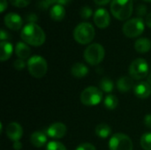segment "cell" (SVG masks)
<instances>
[{"label":"cell","mask_w":151,"mask_h":150,"mask_svg":"<svg viewBox=\"0 0 151 150\" xmlns=\"http://www.w3.org/2000/svg\"><path fill=\"white\" fill-rule=\"evenodd\" d=\"M104 104L105 108L108 110H111V111L115 110L119 105V99L116 95L109 94L104 99Z\"/></svg>","instance_id":"23"},{"label":"cell","mask_w":151,"mask_h":150,"mask_svg":"<svg viewBox=\"0 0 151 150\" xmlns=\"http://www.w3.org/2000/svg\"><path fill=\"white\" fill-rule=\"evenodd\" d=\"M133 88H134V79L130 76H123L119 78L117 81V88L121 93L128 92Z\"/></svg>","instance_id":"15"},{"label":"cell","mask_w":151,"mask_h":150,"mask_svg":"<svg viewBox=\"0 0 151 150\" xmlns=\"http://www.w3.org/2000/svg\"><path fill=\"white\" fill-rule=\"evenodd\" d=\"M80 14L82 19H89L92 15V9L88 6H83L81 9Z\"/></svg>","instance_id":"29"},{"label":"cell","mask_w":151,"mask_h":150,"mask_svg":"<svg viewBox=\"0 0 151 150\" xmlns=\"http://www.w3.org/2000/svg\"><path fill=\"white\" fill-rule=\"evenodd\" d=\"M95 133L97 137L102 139H106L111 134V128L109 125L102 123L96 126Z\"/></svg>","instance_id":"22"},{"label":"cell","mask_w":151,"mask_h":150,"mask_svg":"<svg viewBox=\"0 0 151 150\" xmlns=\"http://www.w3.org/2000/svg\"><path fill=\"white\" fill-rule=\"evenodd\" d=\"M31 50L26 42H19L15 46V54L20 59H27L29 57Z\"/></svg>","instance_id":"19"},{"label":"cell","mask_w":151,"mask_h":150,"mask_svg":"<svg viewBox=\"0 0 151 150\" xmlns=\"http://www.w3.org/2000/svg\"><path fill=\"white\" fill-rule=\"evenodd\" d=\"M111 0H94V2L96 4H99V5H104V4H107L108 3H110Z\"/></svg>","instance_id":"38"},{"label":"cell","mask_w":151,"mask_h":150,"mask_svg":"<svg viewBox=\"0 0 151 150\" xmlns=\"http://www.w3.org/2000/svg\"><path fill=\"white\" fill-rule=\"evenodd\" d=\"M104 48L99 43H92L88 45L84 50L83 57L85 61L90 65H99L104 58Z\"/></svg>","instance_id":"5"},{"label":"cell","mask_w":151,"mask_h":150,"mask_svg":"<svg viewBox=\"0 0 151 150\" xmlns=\"http://www.w3.org/2000/svg\"><path fill=\"white\" fill-rule=\"evenodd\" d=\"M12 148L14 150H20L22 149V144L21 142L19 141H14L12 143Z\"/></svg>","instance_id":"36"},{"label":"cell","mask_w":151,"mask_h":150,"mask_svg":"<svg viewBox=\"0 0 151 150\" xmlns=\"http://www.w3.org/2000/svg\"><path fill=\"white\" fill-rule=\"evenodd\" d=\"M27 65L29 73L36 79L42 78L48 71L47 61L42 57L38 55L29 57Z\"/></svg>","instance_id":"4"},{"label":"cell","mask_w":151,"mask_h":150,"mask_svg":"<svg viewBox=\"0 0 151 150\" xmlns=\"http://www.w3.org/2000/svg\"><path fill=\"white\" fill-rule=\"evenodd\" d=\"M145 2H151V0H144Z\"/></svg>","instance_id":"42"},{"label":"cell","mask_w":151,"mask_h":150,"mask_svg":"<svg viewBox=\"0 0 151 150\" xmlns=\"http://www.w3.org/2000/svg\"><path fill=\"white\" fill-rule=\"evenodd\" d=\"M133 0H112L111 4V11L119 20L129 19L133 13Z\"/></svg>","instance_id":"2"},{"label":"cell","mask_w":151,"mask_h":150,"mask_svg":"<svg viewBox=\"0 0 151 150\" xmlns=\"http://www.w3.org/2000/svg\"><path fill=\"white\" fill-rule=\"evenodd\" d=\"M145 29V23L142 18L128 19L123 26V33L128 38L140 36Z\"/></svg>","instance_id":"7"},{"label":"cell","mask_w":151,"mask_h":150,"mask_svg":"<svg viewBox=\"0 0 151 150\" xmlns=\"http://www.w3.org/2000/svg\"><path fill=\"white\" fill-rule=\"evenodd\" d=\"M1 12L4 11V10L7 8V0H1Z\"/></svg>","instance_id":"39"},{"label":"cell","mask_w":151,"mask_h":150,"mask_svg":"<svg viewBox=\"0 0 151 150\" xmlns=\"http://www.w3.org/2000/svg\"><path fill=\"white\" fill-rule=\"evenodd\" d=\"M148 82H149V84L151 86V73L149 75V77H148Z\"/></svg>","instance_id":"41"},{"label":"cell","mask_w":151,"mask_h":150,"mask_svg":"<svg viewBox=\"0 0 151 150\" xmlns=\"http://www.w3.org/2000/svg\"><path fill=\"white\" fill-rule=\"evenodd\" d=\"M4 25L11 30H19L22 27L23 25V20L21 19V17L14 12H9L7 14H5L4 19Z\"/></svg>","instance_id":"13"},{"label":"cell","mask_w":151,"mask_h":150,"mask_svg":"<svg viewBox=\"0 0 151 150\" xmlns=\"http://www.w3.org/2000/svg\"><path fill=\"white\" fill-rule=\"evenodd\" d=\"M21 39L28 45L39 47L46 40V35L42 28L36 23H27L23 27L20 33Z\"/></svg>","instance_id":"1"},{"label":"cell","mask_w":151,"mask_h":150,"mask_svg":"<svg viewBox=\"0 0 151 150\" xmlns=\"http://www.w3.org/2000/svg\"><path fill=\"white\" fill-rule=\"evenodd\" d=\"M0 48H1V55H0V60L2 62L8 60L13 52V47L11 42L5 41V42H1L0 43Z\"/></svg>","instance_id":"21"},{"label":"cell","mask_w":151,"mask_h":150,"mask_svg":"<svg viewBox=\"0 0 151 150\" xmlns=\"http://www.w3.org/2000/svg\"><path fill=\"white\" fill-rule=\"evenodd\" d=\"M104 98V92L96 87H88L81 94V102L86 106L99 104Z\"/></svg>","instance_id":"6"},{"label":"cell","mask_w":151,"mask_h":150,"mask_svg":"<svg viewBox=\"0 0 151 150\" xmlns=\"http://www.w3.org/2000/svg\"><path fill=\"white\" fill-rule=\"evenodd\" d=\"M9 38V34L6 31H4V29H1V32H0V39H1V42H5V40H7Z\"/></svg>","instance_id":"34"},{"label":"cell","mask_w":151,"mask_h":150,"mask_svg":"<svg viewBox=\"0 0 151 150\" xmlns=\"http://www.w3.org/2000/svg\"><path fill=\"white\" fill-rule=\"evenodd\" d=\"M46 150H66V148L63 143L59 141H51L48 142L46 146Z\"/></svg>","instance_id":"26"},{"label":"cell","mask_w":151,"mask_h":150,"mask_svg":"<svg viewBox=\"0 0 151 150\" xmlns=\"http://www.w3.org/2000/svg\"><path fill=\"white\" fill-rule=\"evenodd\" d=\"M94 22L99 28H106L111 23V17L106 9L99 8L94 13Z\"/></svg>","instance_id":"10"},{"label":"cell","mask_w":151,"mask_h":150,"mask_svg":"<svg viewBox=\"0 0 151 150\" xmlns=\"http://www.w3.org/2000/svg\"><path fill=\"white\" fill-rule=\"evenodd\" d=\"M27 21H29V23H35L37 21V16L34 13L27 15Z\"/></svg>","instance_id":"35"},{"label":"cell","mask_w":151,"mask_h":150,"mask_svg":"<svg viewBox=\"0 0 151 150\" xmlns=\"http://www.w3.org/2000/svg\"><path fill=\"white\" fill-rule=\"evenodd\" d=\"M99 88L104 93H111L114 88L113 81L109 78H103L99 82Z\"/></svg>","instance_id":"24"},{"label":"cell","mask_w":151,"mask_h":150,"mask_svg":"<svg viewBox=\"0 0 151 150\" xmlns=\"http://www.w3.org/2000/svg\"><path fill=\"white\" fill-rule=\"evenodd\" d=\"M10 3L15 6V7H18V8H24L26 6H27L32 0H9Z\"/></svg>","instance_id":"28"},{"label":"cell","mask_w":151,"mask_h":150,"mask_svg":"<svg viewBox=\"0 0 151 150\" xmlns=\"http://www.w3.org/2000/svg\"><path fill=\"white\" fill-rule=\"evenodd\" d=\"M145 24L151 28V12L148 13L145 17Z\"/></svg>","instance_id":"37"},{"label":"cell","mask_w":151,"mask_h":150,"mask_svg":"<svg viewBox=\"0 0 151 150\" xmlns=\"http://www.w3.org/2000/svg\"><path fill=\"white\" fill-rule=\"evenodd\" d=\"M96 31L92 24L88 22H81L76 26L73 30L74 40L82 45L90 43L95 38Z\"/></svg>","instance_id":"3"},{"label":"cell","mask_w":151,"mask_h":150,"mask_svg":"<svg viewBox=\"0 0 151 150\" xmlns=\"http://www.w3.org/2000/svg\"><path fill=\"white\" fill-rule=\"evenodd\" d=\"M13 67L18 71H21L26 67V63L23 59L18 58L13 62Z\"/></svg>","instance_id":"30"},{"label":"cell","mask_w":151,"mask_h":150,"mask_svg":"<svg viewBox=\"0 0 151 150\" xmlns=\"http://www.w3.org/2000/svg\"><path fill=\"white\" fill-rule=\"evenodd\" d=\"M72 0H57V2H58V4H61V5H67L70 2H71Z\"/></svg>","instance_id":"40"},{"label":"cell","mask_w":151,"mask_h":150,"mask_svg":"<svg viewBox=\"0 0 151 150\" xmlns=\"http://www.w3.org/2000/svg\"><path fill=\"white\" fill-rule=\"evenodd\" d=\"M50 18L55 21H61L64 19L65 16V7L61 4H55L51 7L50 11Z\"/></svg>","instance_id":"20"},{"label":"cell","mask_w":151,"mask_h":150,"mask_svg":"<svg viewBox=\"0 0 151 150\" xmlns=\"http://www.w3.org/2000/svg\"><path fill=\"white\" fill-rule=\"evenodd\" d=\"M144 125L149 129H151V114H147L144 118Z\"/></svg>","instance_id":"33"},{"label":"cell","mask_w":151,"mask_h":150,"mask_svg":"<svg viewBox=\"0 0 151 150\" xmlns=\"http://www.w3.org/2000/svg\"><path fill=\"white\" fill-rule=\"evenodd\" d=\"M149 65L144 58L134 59L129 66V75L134 80H142L149 74Z\"/></svg>","instance_id":"9"},{"label":"cell","mask_w":151,"mask_h":150,"mask_svg":"<svg viewBox=\"0 0 151 150\" xmlns=\"http://www.w3.org/2000/svg\"><path fill=\"white\" fill-rule=\"evenodd\" d=\"M75 150H96V149L93 144L88 142H84L80 144Z\"/></svg>","instance_id":"31"},{"label":"cell","mask_w":151,"mask_h":150,"mask_svg":"<svg viewBox=\"0 0 151 150\" xmlns=\"http://www.w3.org/2000/svg\"><path fill=\"white\" fill-rule=\"evenodd\" d=\"M134 95L140 99H146L151 95V86L147 81H142L134 85Z\"/></svg>","instance_id":"14"},{"label":"cell","mask_w":151,"mask_h":150,"mask_svg":"<svg viewBox=\"0 0 151 150\" xmlns=\"http://www.w3.org/2000/svg\"><path fill=\"white\" fill-rule=\"evenodd\" d=\"M141 146L144 150H151V132L145 133L141 137Z\"/></svg>","instance_id":"25"},{"label":"cell","mask_w":151,"mask_h":150,"mask_svg":"<svg viewBox=\"0 0 151 150\" xmlns=\"http://www.w3.org/2000/svg\"><path fill=\"white\" fill-rule=\"evenodd\" d=\"M110 150H133L134 144L131 138L122 133H114L109 141Z\"/></svg>","instance_id":"8"},{"label":"cell","mask_w":151,"mask_h":150,"mask_svg":"<svg viewBox=\"0 0 151 150\" xmlns=\"http://www.w3.org/2000/svg\"><path fill=\"white\" fill-rule=\"evenodd\" d=\"M136 13L139 18H142L144 15H147V6L144 4H139L136 8Z\"/></svg>","instance_id":"32"},{"label":"cell","mask_w":151,"mask_h":150,"mask_svg":"<svg viewBox=\"0 0 151 150\" xmlns=\"http://www.w3.org/2000/svg\"><path fill=\"white\" fill-rule=\"evenodd\" d=\"M67 132L66 126L61 122H56L51 124L46 131L47 135L53 139H62L65 136Z\"/></svg>","instance_id":"11"},{"label":"cell","mask_w":151,"mask_h":150,"mask_svg":"<svg viewBox=\"0 0 151 150\" xmlns=\"http://www.w3.org/2000/svg\"><path fill=\"white\" fill-rule=\"evenodd\" d=\"M58 4L57 0H41L38 3V7L40 9H43V10H47L49 7H50L51 5H55V4Z\"/></svg>","instance_id":"27"},{"label":"cell","mask_w":151,"mask_h":150,"mask_svg":"<svg viewBox=\"0 0 151 150\" xmlns=\"http://www.w3.org/2000/svg\"><path fill=\"white\" fill-rule=\"evenodd\" d=\"M134 49L138 53H147L151 50V41L145 37L139 38L134 42Z\"/></svg>","instance_id":"18"},{"label":"cell","mask_w":151,"mask_h":150,"mask_svg":"<svg viewBox=\"0 0 151 150\" xmlns=\"http://www.w3.org/2000/svg\"><path fill=\"white\" fill-rule=\"evenodd\" d=\"M30 142L31 144L35 148H42L43 147L47 142V136L42 132H35L30 136Z\"/></svg>","instance_id":"16"},{"label":"cell","mask_w":151,"mask_h":150,"mask_svg":"<svg viewBox=\"0 0 151 150\" xmlns=\"http://www.w3.org/2000/svg\"><path fill=\"white\" fill-rule=\"evenodd\" d=\"M6 136L12 141H19L23 136V129L22 126L17 122H12L8 124L5 129Z\"/></svg>","instance_id":"12"},{"label":"cell","mask_w":151,"mask_h":150,"mask_svg":"<svg viewBox=\"0 0 151 150\" xmlns=\"http://www.w3.org/2000/svg\"><path fill=\"white\" fill-rule=\"evenodd\" d=\"M71 73L77 79H81L88 73V68L83 63H75L71 67Z\"/></svg>","instance_id":"17"}]
</instances>
